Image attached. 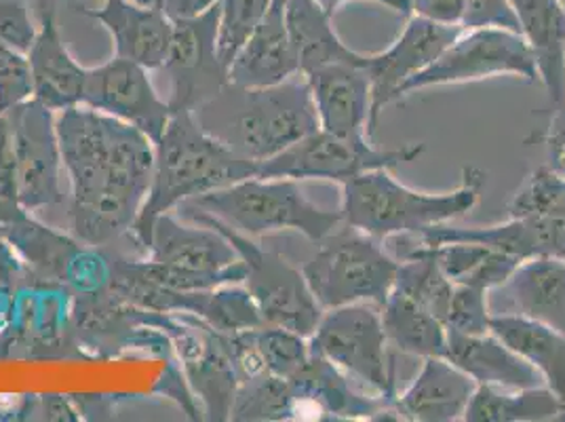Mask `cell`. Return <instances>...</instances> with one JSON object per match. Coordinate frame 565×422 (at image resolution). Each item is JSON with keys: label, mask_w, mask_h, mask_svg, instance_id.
<instances>
[{"label": "cell", "mask_w": 565, "mask_h": 422, "mask_svg": "<svg viewBox=\"0 0 565 422\" xmlns=\"http://www.w3.org/2000/svg\"><path fill=\"white\" fill-rule=\"evenodd\" d=\"M55 127L71 178L72 235L94 247L131 235L152 182L154 141L85 104L57 113Z\"/></svg>", "instance_id": "1"}, {"label": "cell", "mask_w": 565, "mask_h": 422, "mask_svg": "<svg viewBox=\"0 0 565 422\" xmlns=\"http://www.w3.org/2000/svg\"><path fill=\"white\" fill-rule=\"evenodd\" d=\"M192 117L215 140L258 167L319 129L302 74L273 87L226 83L220 94L192 110Z\"/></svg>", "instance_id": "2"}, {"label": "cell", "mask_w": 565, "mask_h": 422, "mask_svg": "<svg viewBox=\"0 0 565 422\" xmlns=\"http://www.w3.org/2000/svg\"><path fill=\"white\" fill-rule=\"evenodd\" d=\"M258 165L243 159L210 136L192 113H173L163 136L154 141L152 182L131 235L143 250L148 231L161 213L258 176Z\"/></svg>", "instance_id": "3"}, {"label": "cell", "mask_w": 565, "mask_h": 422, "mask_svg": "<svg viewBox=\"0 0 565 422\" xmlns=\"http://www.w3.org/2000/svg\"><path fill=\"white\" fill-rule=\"evenodd\" d=\"M486 173L465 167L460 184L448 192H423L401 184L391 169L361 173L342 184V224L384 241L395 235H423L477 208Z\"/></svg>", "instance_id": "4"}, {"label": "cell", "mask_w": 565, "mask_h": 422, "mask_svg": "<svg viewBox=\"0 0 565 422\" xmlns=\"http://www.w3.org/2000/svg\"><path fill=\"white\" fill-rule=\"evenodd\" d=\"M186 203L212 213L236 233L252 239L294 231L319 243L342 224L340 211L312 203L300 182L287 178L252 176Z\"/></svg>", "instance_id": "5"}, {"label": "cell", "mask_w": 565, "mask_h": 422, "mask_svg": "<svg viewBox=\"0 0 565 422\" xmlns=\"http://www.w3.org/2000/svg\"><path fill=\"white\" fill-rule=\"evenodd\" d=\"M399 260L382 241L342 224L319 241V250L302 268L308 287L323 310L338 306H382L393 292Z\"/></svg>", "instance_id": "6"}, {"label": "cell", "mask_w": 565, "mask_h": 422, "mask_svg": "<svg viewBox=\"0 0 565 422\" xmlns=\"http://www.w3.org/2000/svg\"><path fill=\"white\" fill-rule=\"evenodd\" d=\"M178 213L189 222L212 226L231 241L236 256L245 266L243 285L256 300L264 326H281L307 338L312 336L323 317V308L312 296L307 277L300 268L289 264L279 254L259 247L252 236L236 233L235 229L220 222L207 211L184 203L178 208Z\"/></svg>", "instance_id": "7"}, {"label": "cell", "mask_w": 565, "mask_h": 422, "mask_svg": "<svg viewBox=\"0 0 565 422\" xmlns=\"http://www.w3.org/2000/svg\"><path fill=\"white\" fill-rule=\"evenodd\" d=\"M310 349L340 368L363 391L388 403L397 395L395 366L380 306L359 303L323 310L310 336Z\"/></svg>", "instance_id": "8"}, {"label": "cell", "mask_w": 565, "mask_h": 422, "mask_svg": "<svg viewBox=\"0 0 565 422\" xmlns=\"http://www.w3.org/2000/svg\"><path fill=\"white\" fill-rule=\"evenodd\" d=\"M424 144H405L401 148H376L370 136L344 138L326 129H315L281 155L259 165V178H287L296 182L328 180L344 184L361 173L376 169H395L416 161Z\"/></svg>", "instance_id": "9"}, {"label": "cell", "mask_w": 565, "mask_h": 422, "mask_svg": "<svg viewBox=\"0 0 565 422\" xmlns=\"http://www.w3.org/2000/svg\"><path fill=\"white\" fill-rule=\"evenodd\" d=\"M519 76L530 83L539 81L536 62L523 36L511 30H462L426 71L412 76L397 94L405 95L430 87L462 85L494 76Z\"/></svg>", "instance_id": "10"}, {"label": "cell", "mask_w": 565, "mask_h": 422, "mask_svg": "<svg viewBox=\"0 0 565 422\" xmlns=\"http://www.w3.org/2000/svg\"><path fill=\"white\" fill-rule=\"evenodd\" d=\"M4 115L13 138L20 203L30 211L62 203L64 163L57 140L55 113L30 97L9 108Z\"/></svg>", "instance_id": "11"}, {"label": "cell", "mask_w": 565, "mask_h": 422, "mask_svg": "<svg viewBox=\"0 0 565 422\" xmlns=\"http://www.w3.org/2000/svg\"><path fill=\"white\" fill-rule=\"evenodd\" d=\"M220 4L189 20H175L163 71L171 78V113H192L228 83L217 49Z\"/></svg>", "instance_id": "12"}, {"label": "cell", "mask_w": 565, "mask_h": 422, "mask_svg": "<svg viewBox=\"0 0 565 422\" xmlns=\"http://www.w3.org/2000/svg\"><path fill=\"white\" fill-rule=\"evenodd\" d=\"M83 104L138 127L152 141L163 136L173 115L169 102L157 94L148 71L122 57L87 71Z\"/></svg>", "instance_id": "13"}, {"label": "cell", "mask_w": 565, "mask_h": 422, "mask_svg": "<svg viewBox=\"0 0 565 422\" xmlns=\"http://www.w3.org/2000/svg\"><path fill=\"white\" fill-rule=\"evenodd\" d=\"M460 32L462 28L435 24L414 15L391 48L365 55L363 68L372 83V134L382 110L397 102L401 87L426 71Z\"/></svg>", "instance_id": "14"}, {"label": "cell", "mask_w": 565, "mask_h": 422, "mask_svg": "<svg viewBox=\"0 0 565 422\" xmlns=\"http://www.w3.org/2000/svg\"><path fill=\"white\" fill-rule=\"evenodd\" d=\"M302 76L321 129L344 138H372V83L363 62H335Z\"/></svg>", "instance_id": "15"}, {"label": "cell", "mask_w": 565, "mask_h": 422, "mask_svg": "<svg viewBox=\"0 0 565 422\" xmlns=\"http://www.w3.org/2000/svg\"><path fill=\"white\" fill-rule=\"evenodd\" d=\"M0 235L36 279L72 282L74 266L83 256L76 236L62 235L41 224L32 218V211L15 199H0Z\"/></svg>", "instance_id": "16"}, {"label": "cell", "mask_w": 565, "mask_h": 422, "mask_svg": "<svg viewBox=\"0 0 565 422\" xmlns=\"http://www.w3.org/2000/svg\"><path fill=\"white\" fill-rule=\"evenodd\" d=\"M424 245L449 241H472L494 247L513 259H565V220L546 215H509L494 226H449L441 224L420 235Z\"/></svg>", "instance_id": "17"}, {"label": "cell", "mask_w": 565, "mask_h": 422, "mask_svg": "<svg viewBox=\"0 0 565 422\" xmlns=\"http://www.w3.org/2000/svg\"><path fill=\"white\" fill-rule=\"evenodd\" d=\"M110 32L115 57L136 62L146 71L163 68L173 22L167 18L161 2L140 4L136 0H102V7L83 9Z\"/></svg>", "instance_id": "18"}, {"label": "cell", "mask_w": 565, "mask_h": 422, "mask_svg": "<svg viewBox=\"0 0 565 422\" xmlns=\"http://www.w3.org/2000/svg\"><path fill=\"white\" fill-rule=\"evenodd\" d=\"M492 315H521L565 334V259L519 262L513 275L490 292Z\"/></svg>", "instance_id": "19"}, {"label": "cell", "mask_w": 565, "mask_h": 422, "mask_svg": "<svg viewBox=\"0 0 565 422\" xmlns=\"http://www.w3.org/2000/svg\"><path fill=\"white\" fill-rule=\"evenodd\" d=\"M143 252L150 262L190 273H220L238 262L235 247L220 231L196 222L184 224L171 211L152 222Z\"/></svg>", "instance_id": "20"}, {"label": "cell", "mask_w": 565, "mask_h": 422, "mask_svg": "<svg viewBox=\"0 0 565 422\" xmlns=\"http://www.w3.org/2000/svg\"><path fill=\"white\" fill-rule=\"evenodd\" d=\"M25 57L32 76V99L55 115L83 104L87 68H83L66 48L53 4L43 7L36 39Z\"/></svg>", "instance_id": "21"}, {"label": "cell", "mask_w": 565, "mask_h": 422, "mask_svg": "<svg viewBox=\"0 0 565 422\" xmlns=\"http://www.w3.org/2000/svg\"><path fill=\"white\" fill-rule=\"evenodd\" d=\"M475 391L477 382L448 357H426L416 378L391 403L401 421H465Z\"/></svg>", "instance_id": "22"}, {"label": "cell", "mask_w": 565, "mask_h": 422, "mask_svg": "<svg viewBox=\"0 0 565 422\" xmlns=\"http://www.w3.org/2000/svg\"><path fill=\"white\" fill-rule=\"evenodd\" d=\"M553 110L565 108V9L562 0H511Z\"/></svg>", "instance_id": "23"}, {"label": "cell", "mask_w": 565, "mask_h": 422, "mask_svg": "<svg viewBox=\"0 0 565 422\" xmlns=\"http://www.w3.org/2000/svg\"><path fill=\"white\" fill-rule=\"evenodd\" d=\"M446 357L462 372L471 376L477 387L500 389H532L544 387L534 366L504 345L495 334H449Z\"/></svg>", "instance_id": "24"}, {"label": "cell", "mask_w": 565, "mask_h": 422, "mask_svg": "<svg viewBox=\"0 0 565 422\" xmlns=\"http://www.w3.org/2000/svg\"><path fill=\"white\" fill-rule=\"evenodd\" d=\"M331 20L319 0H285V24L302 74L335 62H363L365 53L349 48Z\"/></svg>", "instance_id": "25"}, {"label": "cell", "mask_w": 565, "mask_h": 422, "mask_svg": "<svg viewBox=\"0 0 565 422\" xmlns=\"http://www.w3.org/2000/svg\"><path fill=\"white\" fill-rule=\"evenodd\" d=\"M490 331L539 370L565 410V334L521 315H492Z\"/></svg>", "instance_id": "26"}, {"label": "cell", "mask_w": 565, "mask_h": 422, "mask_svg": "<svg viewBox=\"0 0 565 422\" xmlns=\"http://www.w3.org/2000/svg\"><path fill=\"white\" fill-rule=\"evenodd\" d=\"M380 313L391 347L418 359L446 357L448 329L437 315L395 289L388 294L386 303L380 306Z\"/></svg>", "instance_id": "27"}, {"label": "cell", "mask_w": 565, "mask_h": 422, "mask_svg": "<svg viewBox=\"0 0 565 422\" xmlns=\"http://www.w3.org/2000/svg\"><path fill=\"white\" fill-rule=\"evenodd\" d=\"M562 419L564 403L546 387H477L465 414L467 422H548Z\"/></svg>", "instance_id": "28"}, {"label": "cell", "mask_w": 565, "mask_h": 422, "mask_svg": "<svg viewBox=\"0 0 565 422\" xmlns=\"http://www.w3.org/2000/svg\"><path fill=\"white\" fill-rule=\"evenodd\" d=\"M424 247L437 260L449 282L479 287L488 294L507 282L521 262L494 247L472 241H449Z\"/></svg>", "instance_id": "29"}, {"label": "cell", "mask_w": 565, "mask_h": 422, "mask_svg": "<svg viewBox=\"0 0 565 422\" xmlns=\"http://www.w3.org/2000/svg\"><path fill=\"white\" fill-rule=\"evenodd\" d=\"M393 289L414 300L416 305L424 306L444 321L454 283L449 282L448 275L441 271L437 260L433 259L420 243L416 250H412L401 260Z\"/></svg>", "instance_id": "30"}, {"label": "cell", "mask_w": 565, "mask_h": 422, "mask_svg": "<svg viewBox=\"0 0 565 422\" xmlns=\"http://www.w3.org/2000/svg\"><path fill=\"white\" fill-rule=\"evenodd\" d=\"M233 421H291L294 393L289 380L273 374L238 382L231 410Z\"/></svg>", "instance_id": "31"}, {"label": "cell", "mask_w": 565, "mask_h": 422, "mask_svg": "<svg viewBox=\"0 0 565 422\" xmlns=\"http://www.w3.org/2000/svg\"><path fill=\"white\" fill-rule=\"evenodd\" d=\"M254 340L258 347L264 368L268 374L277 376L282 380H291L298 374L310 359V338L281 328V326H262L254 331Z\"/></svg>", "instance_id": "32"}, {"label": "cell", "mask_w": 565, "mask_h": 422, "mask_svg": "<svg viewBox=\"0 0 565 422\" xmlns=\"http://www.w3.org/2000/svg\"><path fill=\"white\" fill-rule=\"evenodd\" d=\"M509 215H546L565 220V178L546 165L534 169L511 197Z\"/></svg>", "instance_id": "33"}, {"label": "cell", "mask_w": 565, "mask_h": 422, "mask_svg": "<svg viewBox=\"0 0 565 422\" xmlns=\"http://www.w3.org/2000/svg\"><path fill=\"white\" fill-rule=\"evenodd\" d=\"M270 4L273 0H220L217 49L226 71L235 60L236 51L268 13Z\"/></svg>", "instance_id": "34"}, {"label": "cell", "mask_w": 565, "mask_h": 422, "mask_svg": "<svg viewBox=\"0 0 565 422\" xmlns=\"http://www.w3.org/2000/svg\"><path fill=\"white\" fill-rule=\"evenodd\" d=\"M492 308H490V294L471 287L454 283V292L449 298L448 310L444 315V326L449 334H486L490 331Z\"/></svg>", "instance_id": "35"}, {"label": "cell", "mask_w": 565, "mask_h": 422, "mask_svg": "<svg viewBox=\"0 0 565 422\" xmlns=\"http://www.w3.org/2000/svg\"><path fill=\"white\" fill-rule=\"evenodd\" d=\"M32 97V76L25 53L0 41V113Z\"/></svg>", "instance_id": "36"}, {"label": "cell", "mask_w": 565, "mask_h": 422, "mask_svg": "<svg viewBox=\"0 0 565 422\" xmlns=\"http://www.w3.org/2000/svg\"><path fill=\"white\" fill-rule=\"evenodd\" d=\"M39 25L32 24L25 0H0V41L20 53H28Z\"/></svg>", "instance_id": "37"}, {"label": "cell", "mask_w": 565, "mask_h": 422, "mask_svg": "<svg viewBox=\"0 0 565 422\" xmlns=\"http://www.w3.org/2000/svg\"><path fill=\"white\" fill-rule=\"evenodd\" d=\"M462 30H511L519 32V20L511 0H467Z\"/></svg>", "instance_id": "38"}, {"label": "cell", "mask_w": 565, "mask_h": 422, "mask_svg": "<svg viewBox=\"0 0 565 422\" xmlns=\"http://www.w3.org/2000/svg\"><path fill=\"white\" fill-rule=\"evenodd\" d=\"M0 199H18V178H15V155L13 138L7 115L0 113Z\"/></svg>", "instance_id": "39"}, {"label": "cell", "mask_w": 565, "mask_h": 422, "mask_svg": "<svg viewBox=\"0 0 565 422\" xmlns=\"http://www.w3.org/2000/svg\"><path fill=\"white\" fill-rule=\"evenodd\" d=\"M467 0H412V13L441 25L460 28Z\"/></svg>", "instance_id": "40"}, {"label": "cell", "mask_w": 565, "mask_h": 422, "mask_svg": "<svg viewBox=\"0 0 565 422\" xmlns=\"http://www.w3.org/2000/svg\"><path fill=\"white\" fill-rule=\"evenodd\" d=\"M542 141L546 146V167L565 178V108L553 110L551 125L542 136Z\"/></svg>", "instance_id": "41"}, {"label": "cell", "mask_w": 565, "mask_h": 422, "mask_svg": "<svg viewBox=\"0 0 565 422\" xmlns=\"http://www.w3.org/2000/svg\"><path fill=\"white\" fill-rule=\"evenodd\" d=\"M215 4H220V0H161V7L171 22L199 18Z\"/></svg>", "instance_id": "42"}, {"label": "cell", "mask_w": 565, "mask_h": 422, "mask_svg": "<svg viewBox=\"0 0 565 422\" xmlns=\"http://www.w3.org/2000/svg\"><path fill=\"white\" fill-rule=\"evenodd\" d=\"M321 2V7L328 11V13H335L342 4H347L349 0H319ZM372 2H377V4H384V7H388V9H393V11H397V13H403V15H409L412 13V0H372Z\"/></svg>", "instance_id": "43"}, {"label": "cell", "mask_w": 565, "mask_h": 422, "mask_svg": "<svg viewBox=\"0 0 565 422\" xmlns=\"http://www.w3.org/2000/svg\"><path fill=\"white\" fill-rule=\"evenodd\" d=\"M22 268V262L18 259V254L13 252V247L4 241V236L0 235V273H4L7 277L18 273Z\"/></svg>", "instance_id": "44"}, {"label": "cell", "mask_w": 565, "mask_h": 422, "mask_svg": "<svg viewBox=\"0 0 565 422\" xmlns=\"http://www.w3.org/2000/svg\"><path fill=\"white\" fill-rule=\"evenodd\" d=\"M47 414L49 419H72L68 414H74L71 408L66 405L64 398H55V395H49L47 398Z\"/></svg>", "instance_id": "45"}, {"label": "cell", "mask_w": 565, "mask_h": 422, "mask_svg": "<svg viewBox=\"0 0 565 422\" xmlns=\"http://www.w3.org/2000/svg\"><path fill=\"white\" fill-rule=\"evenodd\" d=\"M136 2H140V4H157V2H161V0H136Z\"/></svg>", "instance_id": "46"}, {"label": "cell", "mask_w": 565, "mask_h": 422, "mask_svg": "<svg viewBox=\"0 0 565 422\" xmlns=\"http://www.w3.org/2000/svg\"><path fill=\"white\" fill-rule=\"evenodd\" d=\"M562 4H564V9H565V0H562Z\"/></svg>", "instance_id": "47"}]
</instances>
